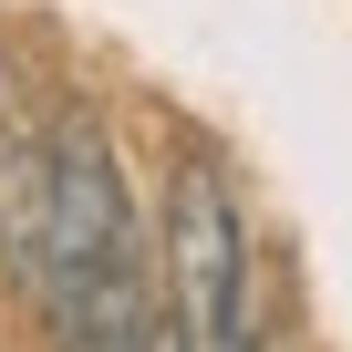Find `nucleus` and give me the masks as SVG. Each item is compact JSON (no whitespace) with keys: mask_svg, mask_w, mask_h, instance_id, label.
Masks as SVG:
<instances>
[{"mask_svg":"<svg viewBox=\"0 0 352 352\" xmlns=\"http://www.w3.org/2000/svg\"><path fill=\"white\" fill-rule=\"evenodd\" d=\"M249 208L208 145L166 176V331L176 352H249Z\"/></svg>","mask_w":352,"mask_h":352,"instance_id":"f03ea898","label":"nucleus"},{"mask_svg":"<svg viewBox=\"0 0 352 352\" xmlns=\"http://www.w3.org/2000/svg\"><path fill=\"white\" fill-rule=\"evenodd\" d=\"M135 352H176V331H166V321H155V331H145V342H135Z\"/></svg>","mask_w":352,"mask_h":352,"instance_id":"7ed1b4c3","label":"nucleus"},{"mask_svg":"<svg viewBox=\"0 0 352 352\" xmlns=\"http://www.w3.org/2000/svg\"><path fill=\"white\" fill-rule=\"evenodd\" d=\"M32 290L63 331V352H135L155 331L145 311V239L104 114H52L42 135V228H32Z\"/></svg>","mask_w":352,"mask_h":352,"instance_id":"f257e3e1","label":"nucleus"}]
</instances>
